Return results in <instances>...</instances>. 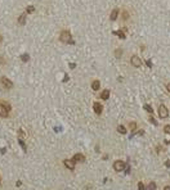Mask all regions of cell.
Masks as SVG:
<instances>
[{
	"instance_id": "cell-1",
	"label": "cell",
	"mask_w": 170,
	"mask_h": 190,
	"mask_svg": "<svg viewBox=\"0 0 170 190\" xmlns=\"http://www.w3.org/2000/svg\"><path fill=\"white\" fill-rule=\"evenodd\" d=\"M10 110H12V105L8 102H5V100L0 102V117L1 118H8Z\"/></svg>"
},
{
	"instance_id": "cell-2",
	"label": "cell",
	"mask_w": 170,
	"mask_h": 190,
	"mask_svg": "<svg viewBox=\"0 0 170 190\" xmlns=\"http://www.w3.org/2000/svg\"><path fill=\"white\" fill-rule=\"evenodd\" d=\"M59 39H61V41H62V42L75 44V41H73L72 39H71V33H70V31H67V30H65V31H62V32H61Z\"/></svg>"
},
{
	"instance_id": "cell-3",
	"label": "cell",
	"mask_w": 170,
	"mask_h": 190,
	"mask_svg": "<svg viewBox=\"0 0 170 190\" xmlns=\"http://www.w3.org/2000/svg\"><path fill=\"white\" fill-rule=\"evenodd\" d=\"M158 116H160V118H168L169 117V110L164 104H161L158 107Z\"/></svg>"
},
{
	"instance_id": "cell-4",
	"label": "cell",
	"mask_w": 170,
	"mask_h": 190,
	"mask_svg": "<svg viewBox=\"0 0 170 190\" xmlns=\"http://www.w3.org/2000/svg\"><path fill=\"white\" fill-rule=\"evenodd\" d=\"M125 163H124L122 161H115V163H113V170H115L116 172H121L125 170Z\"/></svg>"
},
{
	"instance_id": "cell-5",
	"label": "cell",
	"mask_w": 170,
	"mask_h": 190,
	"mask_svg": "<svg viewBox=\"0 0 170 190\" xmlns=\"http://www.w3.org/2000/svg\"><path fill=\"white\" fill-rule=\"evenodd\" d=\"M0 81H1V83H3V86H4L5 89H8V90H9V89H12V87H13V82H12V81H10V80L8 79V77H5V76H3V77H1V79H0Z\"/></svg>"
},
{
	"instance_id": "cell-6",
	"label": "cell",
	"mask_w": 170,
	"mask_h": 190,
	"mask_svg": "<svg viewBox=\"0 0 170 190\" xmlns=\"http://www.w3.org/2000/svg\"><path fill=\"white\" fill-rule=\"evenodd\" d=\"M63 164H65L66 168H68L70 171H73V170H75V166H76V163L72 159H65L63 161Z\"/></svg>"
},
{
	"instance_id": "cell-7",
	"label": "cell",
	"mask_w": 170,
	"mask_h": 190,
	"mask_svg": "<svg viewBox=\"0 0 170 190\" xmlns=\"http://www.w3.org/2000/svg\"><path fill=\"white\" fill-rule=\"evenodd\" d=\"M130 62H132V64L135 67V68H139V67L142 66V60H140V58L138 57V55H133L132 59H130Z\"/></svg>"
},
{
	"instance_id": "cell-8",
	"label": "cell",
	"mask_w": 170,
	"mask_h": 190,
	"mask_svg": "<svg viewBox=\"0 0 170 190\" xmlns=\"http://www.w3.org/2000/svg\"><path fill=\"white\" fill-rule=\"evenodd\" d=\"M93 109H94V112H95V114H102V112H103V105H102L101 103H98V102H95L94 104H93Z\"/></svg>"
},
{
	"instance_id": "cell-9",
	"label": "cell",
	"mask_w": 170,
	"mask_h": 190,
	"mask_svg": "<svg viewBox=\"0 0 170 190\" xmlns=\"http://www.w3.org/2000/svg\"><path fill=\"white\" fill-rule=\"evenodd\" d=\"M72 161L75 162V163H76V162H85V155L81 154V153H76L72 157Z\"/></svg>"
},
{
	"instance_id": "cell-10",
	"label": "cell",
	"mask_w": 170,
	"mask_h": 190,
	"mask_svg": "<svg viewBox=\"0 0 170 190\" xmlns=\"http://www.w3.org/2000/svg\"><path fill=\"white\" fill-rule=\"evenodd\" d=\"M101 99H103V100L110 99V90L108 89H106V90H103L101 93Z\"/></svg>"
},
{
	"instance_id": "cell-11",
	"label": "cell",
	"mask_w": 170,
	"mask_h": 190,
	"mask_svg": "<svg viewBox=\"0 0 170 190\" xmlns=\"http://www.w3.org/2000/svg\"><path fill=\"white\" fill-rule=\"evenodd\" d=\"M99 87H101V82L98 80H94L92 82V89H93L94 91H97V90H99Z\"/></svg>"
},
{
	"instance_id": "cell-12",
	"label": "cell",
	"mask_w": 170,
	"mask_h": 190,
	"mask_svg": "<svg viewBox=\"0 0 170 190\" xmlns=\"http://www.w3.org/2000/svg\"><path fill=\"white\" fill-rule=\"evenodd\" d=\"M117 15H119V9H113L112 12H111V15H110V18L111 21H116L117 18Z\"/></svg>"
},
{
	"instance_id": "cell-13",
	"label": "cell",
	"mask_w": 170,
	"mask_h": 190,
	"mask_svg": "<svg viewBox=\"0 0 170 190\" xmlns=\"http://www.w3.org/2000/svg\"><path fill=\"white\" fill-rule=\"evenodd\" d=\"M25 22H26V14H21L18 17V23L19 25H25Z\"/></svg>"
},
{
	"instance_id": "cell-14",
	"label": "cell",
	"mask_w": 170,
	"mask_h": 190,
	"mask_svg": "<svg viewBox=\"0 0 170 190\" xmlns=\"http://www.w3.org/2000/svg\"><path fill=\"white\" fill-rule=\"evenodd\" d=\"M18 143H19V145H21V148L23 149V152H27V147H26L23 139H18Z\"/></svg>"
},
{
	"instance_id": "cell-15",
	"label": "cell",
	"mask_w": 170,
	"mask_h": 190,
	"mask_svg": "<svg viewBox=\"0 0 170 190\" xmlns=\"http://www.w3.org/2000/svg\"><path fill=\"white\" fill-rule=\"evenodd\" d=\"M25 131H23V128H18V137L17 139H23L25 140Z\"/></svg>"
},
{
	"instance_id": "cell-16",
	"label": "cell",
	"mask_w": 170,
	"mask_h": 190,
	"mask_svg": "<svg viewBox=\"0 0 170 190\" xmlns=\"http://www.w3.org/2000/svg\"><path fill=\"white\" fill-rule=\"evenodd\" d=\"M113 33H115V35H117V36L120 37V39H122V40H124V39H125V33H124L122 31H120V30H119V31H115Z\"/></svg>"
},
{
	"instance_id": "cell-17",
	"label": "cell",
	"mask_w": 170,
	"mask_h": 190,
	"mask_svg": "<svg viewBox=\"0 0 170 190\" xmlns=\"http://www.w3.org/2000/svg\"><path fill=\"white\" fill-rule=\"evenodd\" d=\"M117 131L120 132V134H126V128L124 127L122 125H119V126H117Z\"/></svg>"
},
{
	"instance_id": "cell-18",
	"label": "cell",
	"mask_w": 170,
	"mask_h": 190,
	"mask_svg": "<svg viewBox=\"0 0 170 190\" xmlns=\"http://www.w3.org/2000/svg\"><path fill=\"white\" fill-rule=\"evenodd\" d=\"M28 59H30V55H28V54H22L21 55V60H22V62H28Z\"/></svg>"
},
{
	"instance_id": "cell-19",
	"label": "cell",
	"mask_w": 170,
	"mask_h": 190,
	"mask_svg": "<svg viewBox=\"0 0 170 190\" xmlns=\"http://www.w3.org/2000/svg\"><path fill=\"white\" fill-rule=\"evenodd\" d=\"M129 128H130V131H135V130H137V123H135V122H130Z\"/></svg>"
},
{
	"instance_id": "cell-20",
	"label": "cell",
	"mask_w": 170,
	"mask_h": 190,
	"mask_svg": "<svg viewBox=\"0 0 170 190\" xmlns=\"http://www.w3.org/2000/svg\"><path fill=\"white\" fill-rule=\"evenodd\" d=\"M148 190H156V184L153 181H151L148 184Z\"/></svg>"
},
{
	"instance_id": "cell-21",
	"label": "cell",
	"mask_w": 170,
	"mask_h": 190,
	"mask_svg": "<svg viewBox=\"0 0 170 190\" xmlns=\"http://www.w3.org/2000/svg\"><path fill=\"white\" fill-rule=\"evenodd\" d=\"M121 54H122V50H121V49H117L116 52H115V57H116V58H120Z\"/></svg>"
},
{
	"instance_id": "cell-22",
	"label": "cell",
	"mask_w": 170,
	"mask_h": 190,
	"mask_svg": "<svg viewBox=\"0 0 170 190\" xmlns=\"http://www.w3.org/2000/svg\"><path fill=\"white\" fill-rule=\"evenodd\" d=\"M144 109H146L147 112H150V113H152V112H153L152 107H151V105H148V104H146V105H144Z\"/></svg>"
},
{
	"instance_id": "cell-23",
	"label": "cell",
	"mask_w": 170,
	"mask_h": 190,
	"mask_svg": "<svg viewBox=\"0 0 170 190\" xmlns=\"http://www.w3.org/2000/svg\"><path fill=\"white\" fill-rule=\"evenodd\" d=\"M34 10H35V8H34L32 5H28L27 7V13H34Z\"/></svg>"
},
{
	"instance_id": "cell-24",
	"label": "cell",
	"mask_w": 170,
	"mask_h": 190,
	"mask_svg": "<svg viewBox=\"0 0 170 190\" xmlns=\"http://www.w3.org/2000/svg\"><path fill=\"white\" fill-rule=\"evenodd\" d=\"M164 131H165V134H170V125H166L164 127Z\"/></svg>"
},
{
	"instance_id": "cell-25",
	"label": "cell",
	"mask_w": 170,
	"mask_h": 190,
	"mask_svg": "<svg viewBox=\"0 0 170 190\" xmlns=\"http://www.w3.org/2000/svg\"><path fill=\"white\" fill-rule=\"evenodd\" d=\"M138 190H146L144 185H143V182H139L138 184Z\"/></svg>"
},
{
	"instance_id": "cell-26",
	"label": "cell",
	"mask_w": 170,
	"mask_h": 190,
	"mask_svg": "<svg viewBox=\"0 0 170 190\" xmlns=\"http://www.w3.org/2000/svg\"><path fill=\"white\" fill-rule=\"evenodd\" d=\"M150 122H152V123H153V125H157V122L155 121V118H153V117H150Z\"/></svg>"
},
{
	"instance_id": "cell-27",
	"label": "cell",
	"mask_w": 170,
	"mask_h": 190,
	"mask_svg": "<svg viewBox=\"0 0 170 190\" xmlns=\"http://www.w3.org/2000/svg\"><path fill=\"white\" fill-rule=\"evenodd\" d=\"M75 67H76L75 63H70V68H71V69H75Z\"/></svg>"
},
{
	"instance_id": "cell-28",
	"label": "cell",
	"mask_w": 170,
	"mask_h": 190,
	"mask_svg": "<svg viewBox=\"0 0 170 190\" xmlns=\"http://www.w3.org/2000/svg\"><path fill=\"white\" fill-rule=\"evenodd\" d=\"M16 185H17V186H18V188H19V186L22 185V181H21V180H18V181H17V182H16Z\"/></svg>"
},
{
	"instance_id": "cell-29",
	"label": "cell",
	"mask_w": 170,
	"mask_h": 190,
	"mask_svg": "<svg viewBox=\"0 0 170 190\" xmlns=\"http://www.w3.org/2000/svg\"><path fill=\"white\" fill-rule=\"evenodd\" d=\"M146 63H147V66H148V67H152V62H151V60H150V59H148V60H147V62H146Z\"/></svg>"
},
{
	"instance_id": "cell-30",
	"label": "cell",
	"mask_w": 170,
	"mask_h": 190,
	"mask_svg": "<svg viewBox=\"0 0 170 190\" xmlns=\"http://www.w3.org/2000/svg\"><path fill=\"white\" fill-rule=\"evenodd\" d=\"M122 15H124V17H122L124 19H128V13H126V12H124V14H122Z\"/></svg>"
},
{
	"instance_id": "cell-31",
	"label": "cell",
	"mask_w": 170,
	"mask_h": 190,
	"mask_svg": "<svg viewBox=\"0 0 170 190\" xmlns=\"http://www.w3.org/2000/svg\"><path fill=\"white\" fill-rule=\"evenodd\" d=\"M126 167V174H129V172H130V166H125Z\"/></svg>"
},
{
	"instance_id": "cell-32",
	"label": "cell",
	"mask_w": 170,
	"mask_h": 190,
	"mask_svg": "<svg viewBox=\"0 0 170 190\" xmlns=\"http://www.w3.org/2000/svg\"><path fill=\"white\" fill-rule=\"evenodd\" d=\"M67 80H68V76H67V75H65V79H63V82H66Z\"/></svg>"
},
{
	"instance_id": "cell-33",
	"label": "cell",
	"mask_w": 170,
	"mask_h": 190,
	"mask_svg": "<svg viewBox=\"0 0 170 190\" xmlns=\"http://www.w3.org/2000/svg\"><path fill=\"white\" fill-rule=\"evenodd\" d=\"M166 89H168V91L170 93V82H169V83H168V85H166Z\"/></svg>"
},
{
	"instance_id": "cell-34",
	"label": "cell",
	"mask_w": 170,
	"mask_h": 190,
	"mask_svg": "<svg viewBox=\"0 0 170 190\" xmlns=\"http://www.w3.org/2000/svg\"><path fill=\"white\" fill-rule=\"evenodd\" d=\"M164 190H170V186H165V188H164Z\"/></svg>"
},
{
	"instance_id": "cell-35",
	"label": "cell",
	"mask_w": 170,
	"mask_h": 190,
	"mask_svg": "<svg viewBox=\"0 0 170 190\" xmlns=\"http://www.w3.org/2000/svg\"><path fill=\"white\" fill-rule=\"evenodd\" d=\"M1 41H3V36H1V35H0V42H1Z\"/></svg>"
},
{
	"instance_id": "cell-36",
	"label": "cell",
	"mask_w": 170,
	"mask_h": 190,
	"mask_svg": "<svg viewBox=\"0 0 170 190\" xmlns=\"http://www.w3.org/2000/svg\"><path fill=\"white\" fill-rule=\"evenodd\" d=\"M0 185H1V176H0Z\"/></svg>"
}]
</instances>
